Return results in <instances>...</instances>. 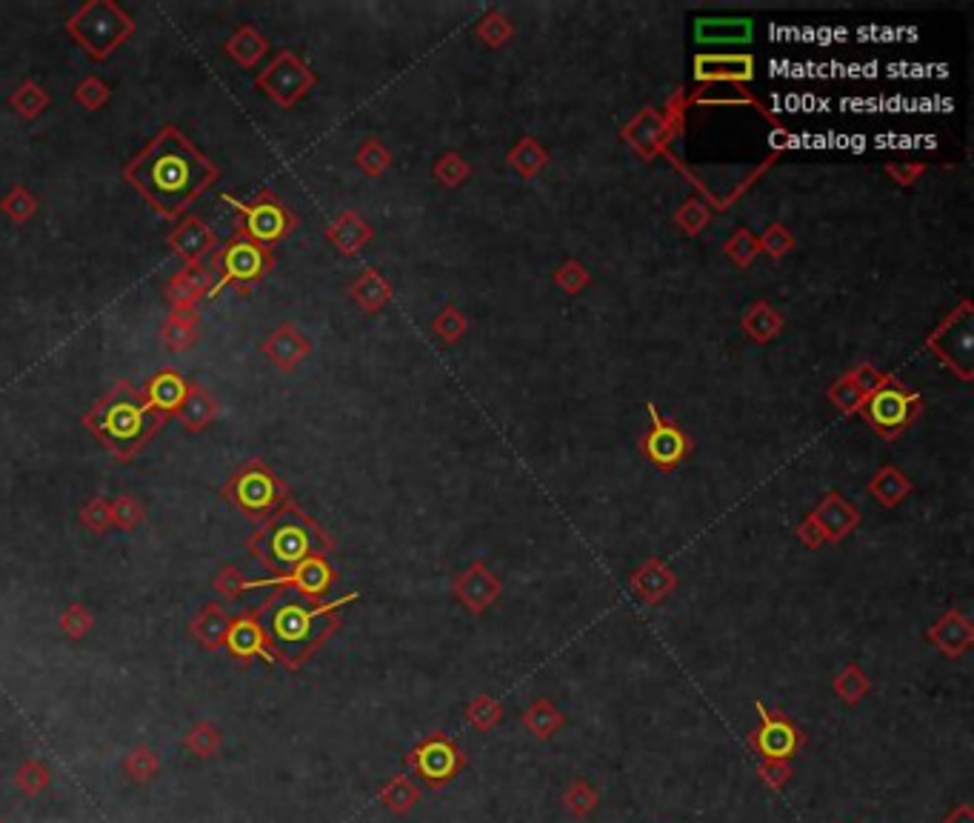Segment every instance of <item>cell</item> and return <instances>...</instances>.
<instances>
[{
    "instance_id": "obj_36",
    "label": "cell",
    "mask_w": 974,
    "mask_h": 823,
    "mask_svg": "<svg viewBox=\"0 0 974 823\" xmlns=\"http://www.w3.org/2000/svg\"><path fill=\"white\" fill-rule=\"evenodd\" d=\"M183 747L190 749L195 758H215L223 747V735L209 721H197L190 726V733L183 735Z\"/></svg>"
},
{
    "instance_id": "obj_41",
    "label": "cell",
    "mask_w": 974,
    "mask_h": 823,
    "mask_svg": "<svg viewBox=\"0 0 974 823\" xmlns=\"http://www.w3.org/2000/svg\"><path fill=\"white\" fill-rule=\"evenodd\" d=\"M49 780H52V772H49V766H46L44 761H38V758L23 761L15 772V786L23 795H29V798L44 792L46 786H49Z\"/></svg>"
},
{
    "instance_id": "obj_23",
    "label": "cell",
    "mask_w": 974,
    "mask_h": 823,
    "mask_svg": "<svg viewBox=\"0 0 974 823\" xmlns=\"http://www.w3.org/2000/svg\"><path fill=\"white\" fill-rule=\"evenodd\" d=\"M218 417V401H215L209 389L197 380H190V389H186V398L178 407V421L183 423V429L190 432H204L209 423Z\"/></svg>"
},
{
    "instance_id": "obj_16",
    "label": "cell",
    "mask_w": 974,
    "mask_h": 823,
    "mask_svg": "<svg viewBox=\"0 0 974 823\" xmlns=\"http://www.w3.org/2000/svg\"><path fill=\"white\" fill-rule=\"evenodd\" d=\"M186 389H190V380L183 378L181 372L160 370L141 386V395H144V401L149 403L151 412L167 423L169 417L178 415V407L186 398Z\"/></svg>"
},
{
    "instance_id": "obj_51",
    "label": "cell",
    "mask_w": 974,
    "mask_h": 823,
    "mask_svg": "<svg viewBox=\"0 0 974 823\" xmlns=\"http://www.w3.org/2000/svg\"><path fill=\"white\" fill-rule=\"evenodd\" d=\"M943 823H974V809L969 803H958L952 812H946Z\"/></svg>"
},
{
    "instance_id": "obj_39",
    "label": "cell",
    "mask_w": 974,
    "mask_h": 823,
    "mask_svg": "<svg viewBox=\"0 0 974 823\" xmlns=\"http://www.w3.org/2000/svg\"><path fill=\"white\" fill-rule=\"evenodd\" d=\"M466 721L475 726L477 733H491L503 721V703L491 695L472 698L466 706Z\"/></svg>"
},
{
    "instance_id": "obj_44",
    "label": "cell",
    "mask_w": 974,
    "mask_h": 823,
    "mask_svg": "<svg viewBox=\"0 0 974 823\" xmlns=\"http://www.w3.org/2000/svg\"><path fill=\"white\" fill-rule=\"evenodd\" d=\"M649 452H652V461L657 463H674L680 461V455H683V438H680V432L674 429H655V435L649 438Z\"/></svg>"
},
{
    "instance_id": "obj_3",
    "label": "cell",
    "mask_w": 974,
    "mask_h": 823,
    "mask_svg": "<svg viewBox=\"0 0 974 823\" xmlns=\"http://www.w3.org/2000/svg\"><path fill=\"white\" fill-rule=\"evenodd\" d=\"M81 423L121 463L135 461L137 452L160 432L163 421L149 409L132 380H118L104 398L92 403Z\"/></svg>"
},
{
    "instance_id": "obj_15",
    "label": "cell",
    "mask_w": 974,
    "mask_h": 823,
    "mask_svg": "<svg viewBox=\"0 0 974 823\" xmlns=\"http://www.w3.org/2000/svg\"><path fill=\"white\" fill-rule=\"evenodd\" d=\"M215 273L212 266L195 264L183 266L169 278L163 298H167L169 310H197V303L212 295Z\"/></svg>"
},
{
    "instance_id": "obj_6",
    "label": "cell",
    "mask_w": 974,
    "mask_h": 823,
    "mask_svg": "<svg viewBox=\"0 0 974 823\" xmlns=\"http://www.w3.org/2000/svg\"><path fill=\"white\" fill-rule=\"evenodd\" d=\"M220 495L229 507L238 509L252 523H264L266 518H272L280 507L289 504L287 481L264 458H249L234 469Z\"/></svg>"
},
{
    "instance_id": "obj_38",
    "label": "cell",
    "mask_w": 974,
    "mask_h": 823,
    "mask_svg": "<svg viewBox=\"0 0 974 823\" xmlns=\"http://www.w3.org/2000/svg\"><path fill=\"white\" fill-rule=\"evenodd\" d=\"M352 298L361 303L363 310L375 312L389 301V287H386V280L380 278L375 269H366V273L352 283Z\"/></svg>"
},
{
    "instance_id": "obj_37",
    "label": "cell",
    "mask_w": 974,
    "mask_h": 823,
    "mask_svg": "<svg viewBox=\"0 0 974 823\" xmlns=\"http://www.w3.org/2000/svg\"><path fill=\"white\" fill-rule=\"evenodd\" d=\"M560 801H563V807H567L574 818H586L600 807V792H597L592 784H586L583 778H574L569 780V786L563 789Z\"/></svg>"
},
{
    "instance_id": "obj_50",
    "label": "cell",
    "mask_w": 974,
    "mask_h": 823,
    "mask_svg": "<svg viewBox=\"0 0 974 823\" xmlns=\"http://www.w3.org/2000/svg\"><path fill=\"white\" fill-rule=\"evenodd\" d=\"M798 537H801V541L808 546V549H817V546H820L826 541V537L820 535V529L815 527V521H812V518H808V521L803 523L801 529H798Z\"/></svg>"
},
{
    "instance_id": "obj_31",
    "label": "cell",
    "mask_w": 974,
    "mask_h": 823,
    "mask_svg": "<svg viewBox=\"0 0 974 823\" xmlns=\"http://www.w3.org/2000/svg\"><path fill=\"white\" fill-rule=\"evenodd\" d=\"M369 234H372V229L366 227V223H363L357 215H352V211L340 215L332 227L326 229V238H329V241H332L334 246L343 252V255H355L363 243L369 241Z\"/></svg>"
},
{
    "instance_id": "obj_33",
    "label": "cell",
    "mask_w": 974,
    "mask_h": 823,
    "mask_svg": "<svg viewBox=\"0 0 974 823\" xmlns=\"http://www.w3.org/2000/svg\"><path fill=\"white\" fill-rule=\"evenodd\" d=\"M160 772V755L151 747H135L129 749L126 758H123V775H126L132 784H151L158 778Z\"/></svg>"
},
{
    "instance_id": "obj_46",
    "label": "cell",
    "mask_w": 974,
    "mask_h": 823,
    "mask_svg": "<svg viewBox=\"0 0 974 823\" xmlns=\"http://www.w3.org/2000/svg\"><path fill=\"white\" fill-rule=\"evenodd\" d=\"M212 586L223 601H241V597L246 595L249 578H246L238 567H220L218 574L212 578Z\"/></svg>"
},
{
    "instance_id": "obj_35",
    "label": "cell",
    "mask_w": 974,
    "mask_h": 823,
    "mask_svg": "<svg viewBox=\"0 0 974 823\" xmlns=\"http://www.w3.org/2000/svg\"><path fill=\"white\" fill-rule=\"evenodd\" d=\"M40 209V201L35 197V192H29L26 186L15 183V186H9V192L0 197V211L7 215L12 223H26L38 215Z\"/></svg>"
},
{
    "instance_id": "obj_8",
    "label": "cell",
    "mask_w": 974,
    "mask_h": 823,
    "mask_svg": "<svg viewBox=\"0 0 974 823\" xmlns=\"http://www.w3.org/2000/svg\"><path fill=\"white\" fill-rule=\"evenodd\" d=\"M223 201H232V197L223 195ZM232 204L238 209V220H234L238 238H246V241H255L272 250L275 243L287 241L289 234L297 229V215L269 186L257 190L249 201H232Z\"/></svg>"
},
{
    "instance_id": "obj_52",
    "label": "cell",
    "mask_w": 974,
    "mask_h": 823,
    "mask_svg": "<svg viewBox=\"0 0 974 823\" xmlns=\"http://www.w3.org/2000/svg\"><path fill=\"white\" fill-rule=\"evenodd\" d=\"M0 823H3V821H0Z\"/></svg>"
},
{
    "instance_id": "obj_32",
    "label": "cell",
    "mask_w": 974,
    "mask_h": 823,
    "mask_svg": "<svg viewBox=\"0 0 974 823\" xmlns=\"http://www.w3.org/2000/svg\"><path fill=\"white\" fill-rule=\"evenodd\" d=\"M9 106H12V112H17L26 121H35V118H40L52 106V98H49V92L38 81H23L9 95Z\"/></svg>"
},
{
    "instance_id": "obj_25",
    "label": "cell",
    "mask_w": 974,
    "mask_h": 823,
    "mask_svg": "<svg viewBox=\"0 0 974 823\" xmlns=\"http://www.w3.org/2000/svg\"><path fill=\"white\" fill-rule=\"evenodd\" d=\"M521 724L535 740H551L567 726V715L549 701V698H537L532 701L521 715Z\"/></svg>"
},
{
    "instance_id": "obj_12",
    "label": "cell",
    "mask_w": 974,
    "mask_h": 823,
    "mask_svg": "<svg viewBox=\"0 0 974 823\" xmlns=\"http://www.w3.org/2000/svg\"><path fill=\"white\" fill-rule=\"evenodd\" d=\"M338 581V572L332 569V564L326 560V555H315V558H306L303 564H297L292 572L287 574H272L266 581H249L246 592L252 590H292L297 595L309 597V601H324V595L334 586Z\"/></svg>"
},
{
    "instance_id": "obj_2",
    "label": "cell",
    "mask_w": 974,
    "mask_h": 823,
    "mask_svg": "<svg viewBox=\"0 0 974 823\" xmlns=\"http://www.w3.org/2000/svg\"><path fill=\"white\" fill-rule=\"evenodd\" d=\"M352 601H357V595H343L324 604L292 590H278L257 606L255 615L278 664L297 669L332 638L340 627V609Z\"/></svg>"
},
{
    "instance_id": "obj_47",
    "label": "cell",
    "mask_w": 974,
    "mask_h": 823,
    "mask_svg": "<svg viewBox=\"0 0 974 823\" xmlns=\"http://www.w3.org/2000/svg\"><path fill=\"white\" fill-rule=\"evenodd\" d=\"M794 770L792 761H760L757 763V778L763 780V786H769L771 792H780L789 780H792Z\"/></svg>"
},
{
    "instance_id": "obj_22",
    "label": "cell",
    "mask_w": 974,
    "mask_h": 823,
    "mask_svg": "<svg viewBox=\"0 0 974 823\" xmlns=\"http://www.w3.org/2000/svg\"><path fill=\"white\" fill-rule=\"evenodd\" d=\"M197 324H200V312L197 310H169L167 320L160 326V340L172 355H183L197 343Z\"/></svg>"
},
{
    "instance_id": "obj_9",
    "label": "cell",
    "mask_w": 974,
    "mask_h": 823,
    "mask_svg": "<svg viewBox=\"0 0 974 823\" xmlns=\"http://www.w3.org/2000/svg\"><path fill=\"white\" fill-rule=\"evenodd\" d=\"M466 752L446 733H429L409 749L406 766L426 789H443L466 770Z\"/></svg>"
},
{
    "instance_id": "obj_24",
    "label": "cell",
    "mask_w": 974,
    "mask_h": 823,
    "mask_svg": "<svg viewBox=\"0 0 974 823\" xmlns=\"http://www.w3.org/2000/svg\"><path fill=\"white\" fill-rule=\"evenodd\" d=\"M912 407L914 401L909 395L898 392V389H884L868 403V415L884 429H900L912 417Z\"/></svg>"
},
{
    "instance_id": "obj_10",
    "label": "cell",
    "mask_w": 974,
    "mask_h": 823,
    "mask_svg": "<svg viewBox=\"0 0 974 823\" xmlns=\"http://www.w3.org/2000/svg\"><path fill=\"white\" fill-rule=\"evenodd\" d=\"M760 724L746 735L748 749L760 755V761H792L806 747V733L794 724L786 712L769 710L766 703H755Z\"/></svg>"
},
{
    "instance_id": "obj_19",
    "label": "cell",
    "mask_w": 974,
    "mask_h": 823,
    "mask_svg": "<svg viewBox=\"0 0 974 823\" xmlns=\"http://www.w3.org/2000/svg\"><path fill=\"white\" fill-rule=\"evenodd\" d=\"M223 52H227V58L234 63V66L255 69L257 63L269 55V40H266V35L257 29V26L241 23V26L229 35L227 44H223Z\"/></svg>"
},
{
    "instance_id": "obj_11",
    "label": "cell",
    "mask_w": 974,
    "mask_h": 823,
    "mask_svg": "<svg viewBox=\"0 0 974 823\" xmlns=\"http://www.w3.org/2000/svg\"><path fill=\"white\" fill-rule=\"evenodd\" d=\"M315 72L292 49H283L269 61V66L257 72L255 86L280 109H292L315 86Z\"/></svg>"
},
{
    "instance_id": "obj_29",
    "label": "cell",
    "mask_w": 974,
    "mask_h": 823,
    "mask_svg": "<svg viewBox=\"0 0 974 823\" xmlns=\"http://www.w3.org/2000/svg\"><path fill=\"white\" fill-rule=\"evenodd\" d=\"M378 801L383 803L392 815L403 818L421 803V786L409 778V775H394V778H389L383 786H380Z\"/></svg>"
},
{
    "instance_id": "obj_18",
    "label": "cell",
    "mask_w": 974,
    "mask_h": 823,
    "mask_svg": "<svg viewBox=\"0 0 974 823\" xmlns=\"http://www.w3.org/2000/svg\"><path fill=\"white\" fill-rule=\"evenodd\" d=\"M452 590L466 609L480 615L484 609H489V606L498 601L500 581L495 578V572H489L486 564H475V567H468L466 572H461L454 578Z\"/></svg>"
},
{
    "instance_id": "obj_5",
    "label": "cell",
    "mask_w": 974,
    "mask_h": 823,
    "mask_svg": "<svg viewBox=\"0 0 974 823\" xmlns=\"http://www.w3.org/2000/svg\"><path fill=\"white\" fill-rule=\"evenodd\" d=\"M137 23L126 9L114 0H86L75 15L66 21V35L75 40L92 61L112 58L132 35Z\"/></svg>"
},
{
    "instance_id": "obj_27",
    "label": "cell",
    "mask_w": 974,
    "mask_h": 823,
    "mask_svg": "<svg viewBox=\"0 0 974 823\" xmlns=\"http://www.w3.org/2000/svg\"><path fill=\"white\" fill-rule=\"evenodd\" d=\"M632 586L641 592L643 601L660 604V601L674 590V574L672 569L663 567L660 560H646V564L635 572V578H632Z\"/></svg>"
},
{
    "instance_id": "obj_42",
    "label": "cell",
    "mask_w": 974,
    "mask_h": 823,
    "mask_svg": "<svg viewBox=\"0 0 974 823\" xmlns=\"http://www.w3.org/2000/svg\"><path fill=\"white\" fill-rule=\"evenodd\" d=\"M77 521H81V527L84 529L95 532V535H107L109 529H114L112 500L107 498L86 500L84 507H81V512H77Z\"/></svg>"
},
{
    "instance_id": "obj_17",
    "label": "cell",
    "mask_w": 974,
    "mask_h": 823,
    "mask_svg": "<svg viewBox=\"0 0 974 823\" xmlns=\"http://www.w3.org/2000/svg\"><path fill=\"white\" fill-rule=\"evenodd\" d=\"M260 352L280 372H292L303 358L309 355L312 343L295 324H280L278 329L266 335V340L260 343Z\"/></svg>"
},
{
    "instance_id": "obj_28",
    "label": "cell",
    "mask_w": 974,
    "mask_h": 823,
    "mask_svg": "<svg viewBox=\"0 0 974 823\" xmlns=\"http://www.w3.org/2000/svg\"><path fill=\"white\" fill-rule=\"evenodd\" d=\"M812 521H815V527L820 529V535L826 541H840V537H847L852 532L857 515L847 507V500L829 498L824 507L817 509V515H812Z\"/></svg>"
},
{
    "instance_id": "obj_20",
    "label": "cell",
    "mask_w": 974,
    "mask_h": 823,
    "mask_svg": "<svg viewBox=\"0 0 974 823\" xmlns=\"http://www.w3.org/2000/svg\"><path fill=\"white\" fill-rule=\"evenodd\" d=\"M229 624H232V618H229V613L223 609V604L209 601V604L190 620V634L204 646V650L218 652L223 650V643H227Z\"/></svg>"
},
{
    "instance_id": "obj_4",
    "label": "cell",
    "mask_w": 974,
    "mask_h": 823,
    "mask_svg": "<svg viewBox=\"0 0 974 823\" xmlns=\"http://www.w3.org/2000/svg\"><path fill=\"white\" fill-rule=\"evenodd\" d=\"M246 549L269 572L287 574L306 558L326 555L332 549V537L326 535L318 521H312L297 504L289 500L272 518L257 523V529L246 537Z\"/></svg>"
},
{
    "instance_id": "obj_40",
    "label": "cell",
    "mask_w": 974,
    "mask_h": 823,
    "mask_svg": "<svg viewBox=\"0 0 974 823\" xmlns=\"http://www.w3.org/2000/svg\"><path fill=\"white\" fill-rule=\"evenodd\" d=\"M72 98H75L77 106H84L86 112H98L104 106L109 104L112 98V86L98 75H86L77 81V86L72 89Z\"/></svg>"
},
{
    "instance_id": "obj_26",
    "label": "cell",
    "mask_w": 974,
    "mask_h": 823,
    "mask_svg": "<svg viewBox=\"0 0 974 823\" xmlns=\"http://www.w3.org/2000/svg\"><path fill=\"white\" fill-rule=\"evenodd\" d=\"M697 81H748L755 75V63L743 55H709V58H697L695 69Z\"/></svg>"
},
{
    "instance_id": "obj_34",
    "label": "cell",
    "mask_w": 974,
    "mask_h": 823,
    "mask_svg": "<svg viewBox=\"0 0 974 823\" xmlns=\"http://www.w3.org/2000/svg\"><path fill=\"white\" fill-rule=\"evenodd\" d=\"M868 692H872V680H868V675L857 664L843 666L835 675V695L843 703H849V706H857Z\"/></svg>"
},
{
    "instance_id": "obj_7",
    "label": "cell",
    "mask_w": 974,
    "mask_h": 823,
    "mask_svg": "<svg viewBox=\"0 0 974 823\" xmlns=\"http://www.w3.org/2000/svg\"><path fill=\"white\" fill-rule=\"evenodd\" d=\"M275 264H278V257L269 246H260V243L232 234L229 241L218 243V250L212 255L215 287L209 298H215L223 289L252 292L266 275L272 273Z\"/></svg>"
},
{
    "instance_id": "obj_1",
    "label": "cell",
    "mask_w": 974,
    "mask_h": 823,
    "mask_svg": "<svg viewBox=\"0 0 974 823\" xmlns=\"http://www.w3.org/2000/svg\"><path fill=\"white\" fill-rule=\"evenodd\" d=\"M123 178L160 218L181 220L197 197L220 178V169L181 129L167 123L126 160Z\"/></svg>"
},
{
    "instance_id": "obj_14",
    "label": "cell",
    "mask_w": 974,
    "mask_h": 823,
    "mask_svg": "<svg viewBox=\"0 0 974 823\" xmlns=\"http://www.w3.org/2000/svg\"><path fill=\"white\" fill-rule=\"evenodd\" d=\"M223 650H227L232 657H238L241 664H252V661H260V664L266 666L278 664V657L272 655L269 643H266L264 629L257 624L255 609H246V613L234 615L232 624H229Z\"/></svg>"
},
{
    "instance_id": "obj_48",
    "label": "cell",
    "mask_w": 974,
    "mask_h": 823,
    "mask_svg": "<svg viewBox=\"0 0 974 823\" xmlns=\"http://www.w3.org/2000/svg\"><path fill=\"white\" fill-rule=\"evenodd\" d=\"M386 164H389V155H386V149L378 141H366L361 146V152H357V167L366 174H378Z\"/></svg>"
},
{
    "instance_id": "obj_13",
    "label": "cell",
    "mask_w": 974,
    "mask_h": 823,
    "mask_svg": "<svg viewBox=\"0 0 974 823\" xmlns=\"http://www.w3.org/2000/svg\"><path fill=\"white\" fill-rule=\"evenodd\" d=\"M172 255L181 261L183 266L204 264L206 257H212L218 250V234L209 229V223L197 218V215H183L178 223L172 227L167 238Z\"/></svg>"
},
{
    "instance_id": "obj_43",
    "label": "cell",
    "mask_w": 974,
    "mask_h": 823,
    "mask_svg": "<svg viewBox=\"0 0 974 823\" xmlns=\"http://www.w3.org/2000/svg\"><path fill=\"white\" fill-rule=\"evenodd\" d=\"M112 521L121 532H135L146 521V507L135 495H118L112 500Z\"/></svg>"
},
{
    "instance_id": "obj_21",
    "label": "cell",
    "mask_w": 974,
    "mask_h": 823,
    "mask_svg": "<svg viewBox=\"0 0 974 823\" xmlns=\"http://www.w3.org/2000/svg\"><path fill=\"white\" fill-rule=\"evenodd\" d=\"M929 641L935 643L937 650L943 652L946 657H960L969 646H972L974 629L972 624H969V618H963L960 613H949L929 629Z\"/></svg>"
},
{
    "instance_id": "obj_49",
    "label": "cell",
    "mask_w": 974,
    "mask_h": 823,
    "mask_svg": "<svg viewBox=\"0 0 974 823\" xmlns=\"http://www.w3.org/2000/svg\"><path fill=\"white\" fill-rule=\"evenodd\" d=\"M906 489H909V486L903 484V481H900V477L894 475V472H886V477L880 475V477H877V484H875V495L880 500H884L886 507H894V504H898V500L903 498V495H906Z\"/></svg>"
},
{
    "instance_id": "obj_30",
    "label": "cell",
    "mask_w": 974,
    "mask_h": 823,
    "mask_svg": "<svg viewBox=\"0 0 974 823\" xmlns=\"http://www.w3.org/2000/svg\"><path fill=\"white\" fill-rule=\"evenodd\" d=\"M697 40L703 44H743V40L752 38V21H741V17H706V21H697Z\"/></svg>"
},
{
    "instance_id": "obj_45",
    "label": "cell",
    "mask_w": 974,
    "mask_h": 823,
    "mask_svg": "<svg viewBox=\"0 0 974 823\" xmlns=\"http://www.w3.org/2000/svg\"><path fill=\"white\" fill-rule=\"evenodd\" d=\"M95 629V615L84 604H69L61 615V632L72 641H84L86 634Z\"/></svg>"
}]
</instances>
